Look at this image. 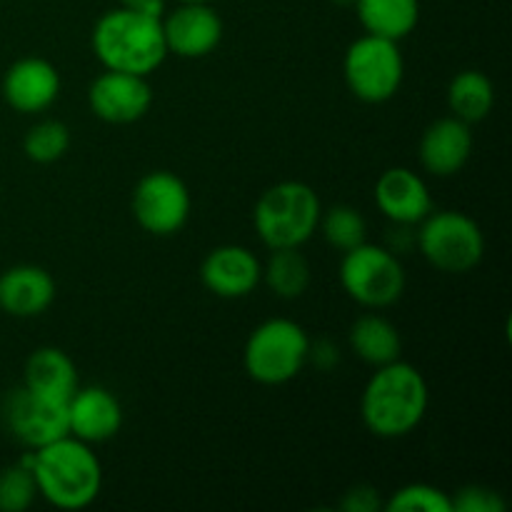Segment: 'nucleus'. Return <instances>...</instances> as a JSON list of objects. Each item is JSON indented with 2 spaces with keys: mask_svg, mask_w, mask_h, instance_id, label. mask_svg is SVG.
Instances as JSON below:
<instances>
[{
  "mask_svg": "<svg viewBox=\"0 0 512 512\" xmlns=\"http://www.w3.org/2000/svg\"><path fill=\"white\" fill-rule=\"evenodd\" d=\"M430 405L428 380L415 365L393 360L370 375L360 398V418L375 438L398 440L423 423Z\"/></svg>",
  "mask_w": 512,
  "mask_h": 512,
  "instance_id": "1",
  "label": "nucleus"
},
{
  "mask_svg": "<svg viewBox=\"0 0 512 512\" xmlns=\"http://www.w3.org/2000/svg\"><path fill=\"white\" fill-rule=\"evenodd\" d=\"M30 473L38 495L60 510H83L103 490V465L88 443L63 435L30 450Z\"/></svg>",
  "mask_w": 512,
  "mask_h": 512,
  "instance_id": "2",
  "label": "nucleus"
},
{
  "mask_svg": "<svg viewBox=\"0 0 512 512\" xmlns=\"http://www.w3.org/2000/svg\"><path fill=\"white\" fill-rule=\"evenodd\" d=\"M93 53L105 70L148 78L168 58L163 23L155 15L113 8L98 18L93 28Z\"/></svg>",
  "mask_w": 512,
  "mask_h": 512,
  "instance_id": "3",
  "label": "nucleus"
},
{
  "mask_svg": "<svg viewBox=\"0 0 512 512\" xmlns=\"http://www.w3.org/2000/svg\"><path fill=\"white\" fill-rule=\"evenodd\" d=\"M320 213L323 205L310 185L285 180L260 195L253 210V225L270 250L300 248L318 230Z\"/></svg>",
  "mask_w": 512,
  "mask_h": 512,
  "instance_id": "4",
  "label": "nucleus"
},
{
  "mask_svg": "<svg viewBox=\"0 0 512 512\" xmlns=\"http://www.w3.org/2000/svg\"><path fill=\"white\" fill-rule=\"evenodd\" d=\"M310 338L295 320L270 318L250 333L243 348L245 373L260 385H285L308 365Z\"/></svg>",
  "mask_w": 512,
  "mask_h": 512,
  "instance_id": "5",
  "label": "nucleus"
},
{
  "mask_svg": "<svg viewBox=\"0 0 512 512\" xmlns=\"http://www.w3.org/2000/svg\"><path fill=\"white\" fill-rule=\"evenodd\" d=\"M420 253L440 273L463 275L478 268L485 255V235L470 215L460 210H430L428 218L420 220L415 235Z\"/></svg>",
  "mask_w": 512,
  "mask_h": 512,
  "instance_id": "6",
  "label": "nucleus"
},
{
  "mask_svg": "<svg viewBox=\"0 0 512 512\" xmlns=\"http://www.w3.org/2000/svg\"><path fill=\"white\" fill-rule=\"evenodd\" d=\"M343 78L350 93L363 103H388L405 78V60L398 43L365 33L345 50Z\"/></svg>",
  "mask_w": 512,
  "mask_h": 512,
  "instance_id": "7",
  "label": "nucleus"
},
{
  "mask_svg": "<svg viewBox=\"0 0 512 512\" xmlns=\"http://www.w3.org/2000/svg\"><path fill=\"white\" fill-rule=\"evenodd\" d=\"M340 285L363 308L383 310L403 298L405 270L390 248L360 243L343 255Z\"/></svg>",
  "mask_w": 512,
  "mask_h": 512,
  "instance_id": "8",
  "label": "nucleus"
},
{
  "mask_svg": "<svg viewBox=\"0 0 512 512\" xmlns=\"http://www.w3.org/2000/svg\"><path fill=\"white\" fill-rule=\"evenodd\" d=\"M193 210V198L180 175L153 170L143 175L133 190V218L140 228L158 238L180 233Z\"/></svg>",
  "mask_w": 512,
  "mask_h": 512,
  "instance_id": "9",
  "label": "nucleus"
},
{
  "mask_svg": "<svg viewBox=\"0 0 512 512\" xmlns=\"http://www.w3.org/2000/svg\"><path fill=\"white\" fill-rule=\"evenodd\" d=\"M3 420L8 433L30 450L70 435L68 403L43 398L25 385L8 393L3 403Z\"/></svg>",
  "mask_w": 512,
  "mask_h": 512,
  "instance_id": "10",
  "label": "nucleus"
},
{
  "mask_svg": "<svg viewBox=\"0 0 512 512\" xmlns=\"http://www.w3.org/2000/svg\"><path fill=\"white\" fill-rule=\"evenodd\" d=\"M88 103L105 123L128 125L148 113L153 105V88L143 75L105 70L90 85Z\"/></svg>",
  "mask_w": 512,
  "mask_h": 512,
  "instance_id": "11",
  "label": "nucleus"
},
{
  "mask_svg": "<svg viewBox=\"0 0 512 512\" xmlns=\"http://www.w3.org/2000/svg\"><path fill=\"white\" fill-rule=\"evenodd\" d=\"M160 23L168 53L185 60L205 58L223 40V20L208 3H178Z\"/></svg>",
  "mask_w": 512,
  "mask_h": 512,
  "instance_id": "12",
  "label": "nucleus"
},
{
  "mask_svg": "<svg viewBox=\"0 0 512 512\" xmlns=\"http://www.w3.org/2000/svg\"><path fill=\"white\" fill-rule=\"evenodd\" d=\"M60 73L50 60L28 55L5 70L3 98L13 110L23 115L43 113L58 100Z\"/></svg>",
  "mask_w": 512,
  "mask_h": 512,
  "instance_id": "13",
  "label": "nucleus"
},
{
  "mask_svg": "<svg viewBox=\"0 0 512 512\" xmlns=\"http://www.w3.org/2000/svg\"><path fill=\"white\" fill-rule=\"evenodd\" d=\"M263 278V265L245 245H220L205 255L200 280L213 295L225 300L248 298Z\"/></svg>",
  "mask_w": 512,
  "mask_h": 512,
  "instance_id": "14",
  "label": "nucleus"
},
{
  "mask_svg": "<svg viewBox=\"0 0 512 512\" xmlns=\"http://www.w3.org/2000/svg\"><path fill=\"white\" fill-rule=\"evenodd\" d=\"M123 425L120 400L100 385L78 388L68 400V430L88 445L108 443Z\"/></svg>",
  "mask_w": 512,
  "mask_h": 512,
  "instance_id": "15",
  "label": "nucleus"
},
{
  "mask_svg": "<svg viewBox=\"0 0 512 512\" xmlns=\"http://www.w3.org/2000/svg\"><path fill=\"white\" fill-rule=\"evenodd\" d=\"M473 130L455 115L440 118L420 138V165L435 178H450L468 165L473 155Z\"/></svg>",
  "mask_w": 512,
  "mask_h": 512,
  "instance_id": "16",
  "label": "nucleus"
},
{
  "mask_svg": "<svg viewBox=\"0 0 512 512\" xmlns=\"http://www.w3.org/2000/svg\"><path fill=\"white\" fill-rule=\"evenodd\" d=\"M375 205L395 225H418L433 210L428 183L410 168H390L375 183Z\"/></svg>",
  "mask_w": 512,
  "mask_h": 512,
  "instance_id": "17",
  "label": "nucleus"
},
{
  "mask_svg": "<svg viewBox=\"0 0 512 512\" xmlns=\"http://www.w3.org/2000/svg\"><path fill=\"white\" fill-rule=\"evenodd\" d=\"M55 300V280L40 265H15L0 275V310L13 318L43 315Z\"/></svg>",
  "mask_w": 512,
  "mask_h": 512,
  "instance_id": "18",
  "label": "nucleus"
},
{
  "mask_svg": "<svg viewBox=\"0 0 512 512\" xmlns=\"http://www.w3.org/2000/svg\"><path fill=\"white\" fill-rule=\"evenodd\" d=\"M23 385L43 398L68 403L73 398L78 383V368L73 358L60 348H38L28 360L23 370Z\"/></svg>",
  "mask_w": 512,
  "mask_h": 512,
  "instance_id": "19",
  "label": "nucleus"
},
{
  "mask_svg": "<svg viewBox=\"0 0 512 512\" xmlns=\"http://www.w3.org/2000/svg\"><path fill=\"white\" fill-rule=\"evenodd\" d=\"M358 20L365 33L400 43L420 20V0H355Z\"/></svg>",
  "mask_w": 512,
  "mask_h": 512,
  "instance_id": "20",
  "label": "nucleus"
},
{
  "mask_svg": "<svg viewBox=\"0 0 512 512\" xmlns=\"http://www.w3.org/2000/svg\"><path fill=\"white\" fill-rule=\"evenodd\" d=\"M350 348L363 363L380 368L400 358L403 340L398 328L388 318L378 313H365L350 328Z\"/></svg>",
  "mask_w": 512,
  "mask_h": 512,
  "instance_id": "21",
  "label": "nucleus"
},
{
  "mask_svg": "<svg viewBox=\"0 0 512 512\" xmlns=\"http://www.w3.org/2000/svg\"><path fill=\"white\" fill-rule=\"evenodd\" d=\"M450 113L475 125L490 115L495 105V85L483 70H460L448 85Z\"/></svg>",
  "mask_w": 512,
  "mask_h": 512,
  "instance_id": "22",
  "label": "nucleus"
},
{
  "mask_svg": "<svg viewBox=\"0 0 512 512\" xmlns=\"http://www.w3.org/2000/svg\"><path fill=\"white\" fill-rule=\"evenodd\" d=\"M260 280H265V285L278 298L295 300L308 290L313 270H310L308 258L300 253V248H280L273 250L268 263L263 265V278Z\"/></svg>",
  "mask_w": 512,
  "mask_h": 512,
  "instance_id": "23",
  "label": "nucleus"
},
{
  "mask_svg": "<svg viewBox=\"0 0 512 512\" xmlns=\"http://www.w3.org/2000/svg\"><path fill=\"white\" fill-rule=\"evenodd\" d=\"M318 228L323 233L325 243L333 245L340 253L358 248L360 243H365V233H368V223H365L363 213L353 205H335V208L323 210Z\"/></svg>",
  "mask_w": 512,
  "mask_h": 512,
  "instance_id": "24",
  "label": "nucleus"
},
{
  "mask_svg": "<svg viewBox=\"0 0 512 512\" xmlns=\"http://www.w3.org/2000/svg\"><path fill=\"white\" fill-rule=\"evenodd\" d=\"M70 148V130L60 120H40L25 133L23 150L33 163L48 165L63 158Z\"/></svg>",
  "mask_w": 512,
  "mask_h": 512,
  "instance_id": "25",
  "label": "nucleus"
},
{
  "mask_svg": "<svg viewBox=\"0 0 512 512\" xmlns=\"http://www.w3.org/2000/svg\"><path fill=\"white\" fill-rule=\"evenodd\" d=\"M383 508L390 512H453V500L435 485L410 483L395 490Z\"/></svg>",
  "mask_w": 512,
  "mask_h": 512,
  "instance_id": "26",
  "label": "nucleus"
},
{
  "mask_svg": "<svg viewBox=\"0 0 512 512\" xmlns=\"http://www.w3.org/2000/svg\"><path fill=\"white\" fill-rule=\"evenodd\" d=\"M38 488L25 465H10L0 473V512H23L33 505Z\"/></svg>",
  "mask_w": 512,
  "mask_h": 512,
  "instance_id": "27",
  "label": "nucleus"
},
{
  "mask_svg": "<svg viewBox=\"0 0 512 512\" xmlns=\"http://www.w3.org/2000/svg\"><path fill=\"white\" fill-rule=\"evenodd\" d=\"M453 500V512H503L508 503L503 495L485 485H465Z\"/></svg>",
  "mask_w": 512,
  "mask_h": 512,
  "instance_id": "28",
  "label": "nucleus"
},
{
  "mask_svg": "<svg viewBox=\"0 0 512 512\" xmlns=\"http://www.w3.org/2000/svg\"><path fill=\"white\" fill-rule=\"evenodd\" d=\"M383 500H380V493L370 485H355L340 500V508L345 512H378L383 510Z\"/></svg>",
  "mask_w": 512,
  "mask_h": 512,
  "instance_id": "29",
  "label": "nucleus"
},
{
  "mask_svg": "<svg viewBox=\"0 0 512 512\" xmlns=\"http://www.w3.org/2000/svg\"><path fill=\"white\" fill-rule=\"evenodd\" d=\"M120 8H128V10H135V13L163 18L165 8H168V0H120Z\"/></svg>",
  "mask_w": 512,
  "mask_h": 512,
  "instance_id": "30",
  "label": "nucleus"
},
{
  "mask_svg": "<svg viewBox=\"0 0 512 512\" xmlns=\"http://www.w3.org/2000/svg\"><path fill=\"white\" fill-rule=\"evenodd\" d=\"M315 365H320V368H330V365L338 363V350H335V345L330 343H318L313 345L310 343V358Z\"/></svg>",
  "mask_w": 512,
  "mask_h": 512,
  "instance_id": "31",
  "label": "nucleus"
},
{
  "mask_svg": "<svg viewBox=\"0 0 512 512\" xmlns=\"http://www.w3.org/2000/svg\"><path fill=\"white\" fill-rule=\"evenodd\" d=\"M175 3H210V0H175Z\"/></svg>",
  "mask_w": 512,
  "mask_h": 512,
  "instance_id": "32",
  "label": "nucleus"
},
{
  "mask_svg": "<svg viewBox=\"0 0 512 512\" xmlns=\"http://www.w3.org/2000/svg\"><path fill=\"white\" fill-rule=\"evenodd\" d=\"M333 3H335V5H353L355 0H333Z\"/></svg>",
  "mask_w": 512,
  "mask_h": 512,
  "instance_id": "33",
  "label": "nucleus"
}]
</instances>
